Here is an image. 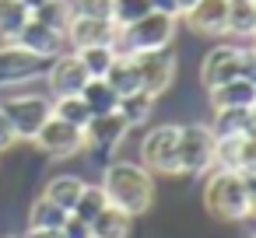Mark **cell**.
I'll use <instances>...</instances> for the list:
<instances>
[{
  "instance_id": "cell-39",
  "label": "cell",
  "mask_w": 256,
  "mask_h": 238,
  "mask_svg": "<svg viewBox=\"0 0 256 238\" xmlns=\"http://www.w3.org/2000/svg\"><path fill=\"white\" fill-rule=\"evenodd\" d=\"M4 238H22V235H4Z\"/></svg>"
},
{
  "instance_id": "cell-34",
  "label": "cell",
  "mask_w": 256,
  "mask_h": 238,
  "mask_svg": "<svg viewBox=\"0 0 256 238\" xmlns=\"http://www.w3.org/2000/svg\"><path fill=\"white\" fill-rule=\"evenodd\" d=\"M14 144H18V133H14L11 119L4 116V109H0V154H4V151H11Z\"/></svg>"
},
{
  "instance_id": "cell-35",
  "label": "cell",
  "mask_w": 256,
  "mask_h": 238,
  "mask_svg": "<svg viewBox=\"0 0 256 238\" xmlns=\"http://www.w3.org/2000/svg\"><path fill=\"white\" fill-rule=\"evenodd\" d=\"M151 11H162V14L179 18V0H151Z\"/></svg>"
},
{
  "instance_id": "cell-33",
  "label": "cell",
  "mask_w": 256,
  "mask_h": 238,
  "mask_svg": "<svg viewBox=\"0 0 256 238\" xmlns=\"http://www.w3.org/2000/svg\"><path fill=\"white\" fill-rule=\"evenodd\" d=\"M60 235H64V238H92V228H88V221H81V217L67 214V221H64V228H60Z\"/></svg>"
},
{
  "instance_id": "cell-11",
  "label": "cell",
  "mask_w": 256,
  "mask_h": 238,
  "mask_svg": "<svg viewBox=\"0 0 256 238\" xmlns=\"http://www.w3.org/2000/svg\"><path fill=\"white\" fill-rule=\"evenodd\" d=\"M42 81H46V95L50 98H60V95H81V88L88 84V70L81 67L78 53H60L46 63L42 70Z\"/></svg>"
},
{
  "instance_id": "cell-12",
  "label": "cell",
  "mask_w": 256,
  "mask_h": 238,
  "mask_svg": "<svg viewBox=\"0 0 256 238\" xmlns=\"http://www.w3.org/2000/svg\"><path fill=\"white\" fill-rule=\"evenodd\" d=\"M81 133H84V151L112 154V151L126 140L130 126H126V119H123L120 112H102V116H92Z\"/></svg>"
},
{
  "instance_id": "cell-23",
  "label": "cell",
  "mask_w": 256,
  "mask_h": 238,
  "mask_svg": "<svg viewBox=\"0 0 256 238\" xmlns=\"http://www.w3.org/2000/svg\"><path fill=\"white\" fill-rule=\"evenodd\" d=\"M154 102H158V98H151L148 91H134V95H123V98H120L116 112L126 119L130 130H137V126H148V119H151V112H154Z\"/></svg>"
},
{
  "instance_id": "cell-36",
  "label": "cell",
  "mask_w": 256,
  "mask_h": 238,
  "mask_svg": "<svg viewBox=\"0 0 256 238\" xmlns=\"http://www.w3.org/2000/svg\"><path fill=\"white\" fill-rule=\"evenodd\" d=\"M22 238H64V235H60V228H28Z\"/></svg>"
},
{
  "instance_id": "cell-13",
  "label": "cell",
  "mask_w": 256,
  "mask_h": 238,
  "mask_svg": "<svg viewBox=\"0 0 256 238\" xmlns=\"http://www.w3.org/2000/svg\"><path fill=\"white\" fill-rule=\"evenodd\" d=\"M112 35H116V25L106 21V18H78L74 14L67 21V28H64V42H67L70 53L92 49V46H109Z\"/></svg>"
},
{
  "instance_id": "cell-6",
  "label": "cell",
  "mask_w": 256,
  "mask_h": 238,
  "mask_svg": "<svg viewBox=\"0 0 256 238\" xmlns=\"http://www.w3.org/2000/svg\"><path fill=\"white\" fill-rule=\"evenodd\" d=\"M151 175H179V123H158L140 137V161Z\"/></svg>"
},
{
  "instance_id": "cell-24",
  "label": "cell",
  "mask_w": 256,
  "mask_h": 238,
  "mask_svg": "<svg viewBox=\"0 0 256 238\" xmlns=\"http://www.w3.org/2000/svg\"><path fill=\"white\" fill-rule=\"evenodd\" d=\"M81 186H84V179H78V175H53V179L46 182L42 196H46L50 203H56L60 210H67V214H70V207H74V200H78Z\"/></svg>"
},
{
  "instance_id": "cell-25",
  "label": "cell",
  "mask_w": 256,
  "mask_h": 238,
  "mask_svg": "<svg viewBox=\"0 0 256 238\" xmlns=\"http://www.w3.org/2000/svg\"><path fill=\"white\" fill-rule=\"evenodd\" d=\"M28 18H32V11L22 0H0V42H14Z\"/></svg>"
},
{
  "instance_id": "cell-9",
  "label": "cell",
  "mask_w": 256,
  "mask_h": 238,
  "mask_svg": "<svg viewBox=\"0 0 256 238\" xmlns=\"http://www.w3.org/2000/svg\"><path fill=\"white\" fill-rule=\"evenodd\" d=\"M50 60L22 49L18 42H0V91H18L28 88L36 77H42Z\"/></svg>"
},
{
  "instance_id": "cell-21",
  "label": "cell",
  "mask_w": 256,
  "mask_h": 238,
  "mask_svg": "<svg viewBox=\"0 0 256 238\" xmlns=\"http://www.w3.org/2000/svg\"><path fill=\"white\" fill-rule=\"evenodd\" d=\"M120 98L123 95H134V91H140V77H137V67H134V60L130 56H116L112 60V67L106 70V77H102Z\"/></svg>"
},
{
  "instance_id": "cell-5",
  "label": "cell",
  "mask_w": 256,
  "mask_h": 238,
  "mask_svg": "<svg viewBox=\"0 0 256 238\" xmlns=\"http://www.w3.org/2000/svg\"><path fill=\"white\" fill-rule=\"evenodd\" d=\"M4 116L11 119L18 140H32L39 133V126L53 116V98L42 95V91H28V88H18V91H8L4 102H0Z\"/></svg>"
},
{
  "instance_id": "cell-16",
  "label": "cell",
  "mask_w": 256,
  "mask_h": 238,
  "mask_svg": "<svg viewBox=\"0 0 256 238\" xmlns=\"http://www.w3.org/2000/svg\"><path fill=\"white\" fill-rule=\"evenodd\" d=\"M14 42H18L22 49L36 53V56H42V60H53V56L67 53L64 32H56V28H50V25L36 21V18H28V21H25V28L18 32V39H14Z\"/></svg>"
},
{
  "instance_id": "cell-32",
  "label": "cell",
  "mask_w": 256,
  "mask_h": 238,
  "mask_svg": "<svg viewBox=\"0 0 256 238\" xmlns=\"http://www.w3.org/2000/svg\"><path fill=\"white\" fill-rule=\"evenodd\" d=\"M112 0H70V14L78 18H106L109 21Z\"/></svg>"
},
{
  "instance_id": "cell-29",
  "label": "cell",
  "mask_w": 256,
  "mask_h": 238,
  "mask_svg": "<svg viewBox=\"0 0 256 238\" xmlns=\"http://www.w3.org/2000/svg\"><path fill=\"white\" fill-rule=\"evenodd\" d=\"M151 11V0H112V11H109V21L116 28H126L134 21H140L144 14Z\"/></svg>"
},
{
  "instance_id": "cell-27",
  "label": "cell",
  "mask_w": 256,
  "mask_h": 238,
  "mask_svg": "<svg viewBox=\"0 0 256 238\" xmlns=\"http://www.w3.org/2000/svg\"><path fill=\"white\" fill-rule=\"evenodd\" d=\"M53 116L64 119V123H70V126H81V130L92 119L88 105L81 102V95H60V98H53Z\"/></svg>"
},
{
  "instance_id": "cell-37",
  "label": "cell",
  "mask_w": 256,
  "mask_h": 238,
  "mask_svg": "<svg viewBox=\"0 0 256 238\" xmlns=\"http://www.w3.org/2000/svg\"><path fill=\"white\" fill-rule=\"evenodd\" d=\"M22 4H25L28 11H36V7H42V4H46V0H22Z\"/></svg>"
},
{
  "instance_id": "cell-20",
  "label": "cell",
  "mask_w": 256,
  "mask_h": 238,
  "mask_svg": "<svg viewBox=\"0 0 256 238\" xmlns=\"http://www.w3.org/2000/svg\"><path fill=\"white\" fill-rule=\"evenodd\" d=\"M256 28V0H228V25H224V35H238V39H249Z\"/></svg>"
},
{
  "instance_id": "cell-14",
  "label": "cell",
  "mask_w": 256,
  "mask_h": 238,
  "mask_svg": "<svg viewBox=\"0 0 256 238\" xmlns=\"http://www.w3.org/2000/svg\"><path fill=\"white\" fill-rule=\"evenodd\" d=\"M214 168L252 175V168H256V144H252V137H221V140H214Z\"/></svg>"
},
{
  "instance_id": "cell-22",
  "label": "cell",
  "mask_w": 256,
  "mask_h": 238,
  "mask_svg": "<svg viewBox=\"0 0 256 238\" xmlns=\"http://www.w3.org/2000/svg\"><path fill=\"white\" fill-rule=\"evenodd\" d=\"M81 102L88 105V112H92V116H102V112H116L120 95H116L102 77H88V84L81 88Z\"/></svg>"
},
{
  "instance_id": "cell-1",
  "label": "cell",
  "mask_w": 256,
  "mask_h": 238,
  "mask_svg": "<svg viewBox=\"0 0 256 238\" xmlns=\"http://www.w3.org/2000/svg\"><path fill=\"white\" fill-rule=\"evenodd\" d=\"M98 186H102L109 207H120L130 217L148 214L154 203V175L137 161H109Z\"/></svg>"
},
{
  "instance_id": "cell-18",
  "label": "cell",
  "mask_w": 256,
  "mask_h": 238,
  "mask_svg": "<svg viewBox=\"0 0 256 238\" xmlns=\"http://www.w3.org/2000/svg\"><path fill=\"white\" fill-rule=\"evenodd\" d=\"M210 109H238V105H256V81L252 77H235L224 84L207 88Z\"/></svg>"
},
{
  "instance_id": "cell-4",
  "label": "cell",
  "mask_w": 256,
  "mask_h": 238,
  "mask_svg": "<svg viewBox=\"0 0 256 238\" xmlns=\"http://www.w3.org/2000/svg\"><path fill=\"white\" fill-rule=\"evenodd\" d=\"M235 77H256V53L249 46H214L200 60V84L204 91Z\"/></svg>"
},
{
  "instance_id": "cell-19",
  "label": "cell",
  "mask_w": 256,
  "mask_h": 238,
  "mask_svg": "<svg viewBox=\"0 0 256 238\" xmlns=\"http://www.w3.org/2000/svg\"><path fill=\"white\" fill-rule=\"evenodd\" d=\"M88 228H92V238H130L134 217L120 207H102Z\"/></svg>"
},
{
  "instance_id": "cell-30",
  "label": "cell",
  "mask_w": 256,
  "mask_h": 238,
  "mask_svg": "<svg viewBox=\"0 0 256 238\" xmlns=\"http://www.w3.org/2000/svg\"><path fill=\"white\" fill-rule=\"evenodd\" d=\"M32 18L42 21V25H50V28H56V32H64L67 21L74 18V14H70V0H46L42 7L32 11Z\"/></svg>"
},
{
  "instance_id": "cell-28",
  "label": "cell",
  "mask_w": 256,
  "mask_h": 238,
  "mask_svg": "<svg viewBox=\"0 0 256 238\" xmlns=\"http://www.w3.org/2000/svg\"><path fill=\"white\" fill-rule=\"evenodd\" d=\"M64 221H67V210H60L46 196H39L28 207V228H64Z\"/></svg>"
},
{
  "instance_id": "cell-38",
  "label": "cell",
  "mask_w": 256,
  "mask_h": 238,
  "mask_svg": "<svg viewBox=\"0 0 256 238\" xmlns=\"http://www.w3.org/2000/svg\"><path fill=\"white\" fill-rule=\"evenodd\" d=\"M193 4H196V0H179V18H182V11H190Z\"/></svg>"
},
{
  "instance_id": "cell-17",
  "label": "cell",
  "mask_w": 256,
  "mask_h": 238,
  "mask_svg": "<svg viewBox=\"0 0 256 238\" xmlns=\"http://www.w3.org/2000/svg\"><path fill=\"white\" fill-rule=\"evenodd\" d=\"M207 126H210L214 140H221V137H252V130H256V105L214 109V119Z\"/></svg>"
},
{
  "instance_id": "cell-15",
  "label": "cell",
  "mask_w": 256,
  "mask_h": 238,
  "mask_svg": "<svg viewBox=\"0 0 256 238\" xmlns=\"http://www.w3.org/2000/svg\"><path fill=\"white\" fill-rule=\"evenodd\" d=\"M186 28L193 35H207V39H218L224 35V25H228V0H196L190 11H182Z\"/></svg>"
},
{
  "instance_id": "cell-10",
  "label": "cell",
  "mask_w": 256,
  "mask_h": 238,
  "mask_svg": "<svg viewBox=\"0 0 256 238\" xmlns=\"http://www.w3.org/2000/svg\"><path fill=\"white\" fill-rule=\"evenodd\" d=\"M32 144H36L42 154H50V158H56V161H67V158H78V154L84 151V133H81V126H70V123L50 116V119L39 126V133L32 137Z\"/></svg>"
},
{
  "instance_id": "cell-26",
  "label": "cell",
  "mask_w": 256,
  "mask_h": 238,
  "mask_svg": "<svg viewBox=\"0 0 256 238\" xmlns=\"http://www.w3.org/2000/svg\"><path fill=\"white\" fill-rule=\"evenodd\" d=\"M102 207H109V200H106L102 186H92V182H84V186H81V193H78V200H74V207H70V214L92 224V221H95V214H98Z\"/></svg>"
},
{
  "instance_id": "cell-7",
  "label": "cell",
  "mask_w": 256,
  "mask_h": 238,
  "mask_svg": "<svg viewBox=\"0 0 256 238\" xmlns=\"http://www.w3.org/2000/svg\"><path fill=\"white\" fill-rule=\"evenodd\" d=\"M140 77V91H148L151 98H162L165 91H172L176 77H179V60L168 49H148V53H134L130 56Z\"/></svg>"
},
{
  "instance_id": "cell-31",
  "label": "cell",
  "mask_w": 256,
  "mask_h": 238,
  "mask_svg": "<svg viewBox=\"0 0 256 238\" xmlns=\"http://www.w3.org/2000/svg\"><path fill=\"white\" fill-rule=\"evenodd\" d=\"M78 60H81V67L88 70V77H106V70H109L112 60H116V53H112L109 46H92V49H78Z\"/></svg>"
},
{
  "instance_id": "cell-3",
  "label": "cell",
  "mask_w": 256,
  "mask_h": 238,
  "mask_svg": "<svg viewBox=\"0 0 256 238\" xmlns=\"http://www.w3.org/2000/svg\"><path fill=\"white\" fill-rule=\"evenodd\" d=\"M179 35V18L162 14V11H148L140 21L116 28L109 49L116 56H134V53H148V49H168Z\"/></svg>"
},
{
  "instance_id": "cell-2",
  "label": "cell",
  "mask_w": 256,
  "mask_h": 238,
  "mask_svg": "<svg viewBox=\"0 0 256 238\" xmlns=\"http://www.w3.org/2000/svg\"><path fill=\"white\" fill-rule=\"evenodd\" d=\"M204 207L218 221H249L256 210V182L252 175L210 168L204 182Z\"/></svg>"
},
{
  "instance_id": "cell-8",
  "label": "cell",
  "mask_w": 256,
  "mask_h": 238,
  "mask_svg": "<svg viewBox=\"0 0 256 238\" xmlns=\"http://www.w3.org/2000/svg\"><path fill=\"white\" fill-rule=\"evenodd\" d=\"M214 168V133L207 123L179 126V175H204Z\"/></svg>"
}]
</instances>
